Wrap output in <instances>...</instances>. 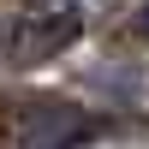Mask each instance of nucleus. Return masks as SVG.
Listing matches in <instances>:
<instances>
[{"label":"nucleus","mask_w":149,"mask_h":149,"mask_svg":"<svg viewBox=\"0 0 149 149\" xmlns=\"http://www.w3.org/2000/svg\"><path fill=\"white\" fill-rule=\"evenodd\" d=\"M72 36H78V18H72V12L36 18V24H24V30H18V48H12V60H18V66H36V60L60 54V48H66Z\"/></svg>","instance_id":"obj_1"},{"label":"nucleus","mask_w":149,"mask_h":149,"mask_svg":"<svg viewBox=\"0 0 149 149\" xmlns=\"http://www.w3.org/2000/svg\"><path fill=\"white\" fill-rule=\"evenodd\" d=\"M78 131H84V119L72 113V107H42V113L24 119L18 137H24V149H66Z\"/></svg>","instance_id":"obj_2"},{"label":"nucleus","mask_w":149,"mask_h":149,"mask_svg":"<svg viewBox=\"0 0 149 149\" xmlns=\"http://www.w3.org/2000/svg\"><path fill=\"white\" fill-rule=\"evenodd\" d=\"M137 24H143V30H149V6H143V18H137Z\"/></svg>","instance_id":"obj_3"}]
</instances>
